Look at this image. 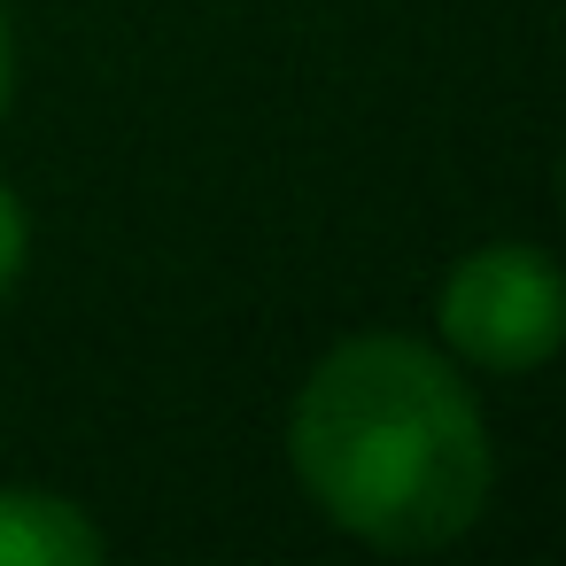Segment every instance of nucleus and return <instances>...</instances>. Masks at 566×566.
Here are the masks:
<instances>
[{"instance_id":"nucleus-1","label":"nucleus","mask_w":566,"mask_h":566,"mask_svg":"<svg viewBox=\"0 0 566 566\" xmlns=\"http://www.w3.org/2000/svg\"><path fill=\"white\" fill-rule=\"evenodd\" d=\"M287 458L303 496L373 551L458 543L496 481L473 388L403 334H357L295 396Z\"/></svg>"},{"instance_id":"nucleus-2","label":"nucleus","mask_w":566,"mask_h":566,"mask_svg":"<svg viewBox=\"0 0 566 566\" xmlns=\"http://www.w3.org/2000/svg\"><path fill=\"white\" fill-rule=\"evenodd\" d=\"M442 342L458 357H473L481 373H535L558 334H566V295H558V264L535 241H496L473 249L450 280H442Z\"/></svg>"},{"instance_id":"nucleus-3","label":"nucleus","mask_w":566,"mask_h":566,"mask_svg":"<svg viewBox=\"0 0 566 566\" xmlns=\"http://www.w3.org/2000/svg\"><path fill=\"white\" fill-rule=\"evenodd\" d=\"M109 535L55 489H0V566H102Z\"/></svg>"},{"instance_id":"nucleus-4","label":"nucleus","mask_w":566,"mask_h":566,"mask_svg":"<svg viewBox=\"0 0 566 566\" xmlns=\"http://www.w3.org/2000/svg\"><path fill=\"white\" fill-rule=\"evenodd\" d=\"M24 256H32V226H24V202L0 187V295L24 280Z\"/></svg>"},{"instance_id":"nucleus-5","label":"nucleus","mask_w":566,"mask_h":566,"mask_svg":"<svg viewBox=\"0 0 566 566\" xmlns=\"http://www.w3.org/2000/svg\"><path fill=\"white\" fill-rule=\"evenodd\" d=\"M9 94H17V40H9V17H0V117H9Z\"/></svg>"}]
</instances>
